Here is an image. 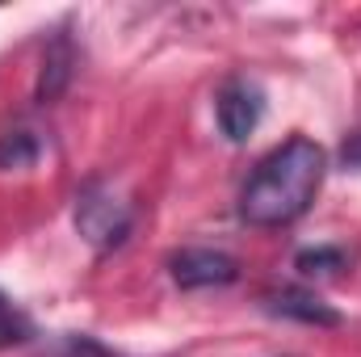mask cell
Listing matches in <instances>:
<instances>
[{"instance_id": "cell-4", "label": "cell", "mask_w": 361, "mask_h": 357, "mask_svg": "<svg viewBox=\"0 0 361 357\" xmlns=\"http://www.w3.org/2000/svg\"><path fill=\"white\" fill-rule=\"evenodd\" d=\"M169 277L180 290H214L240 282V261L219 248H180L169 257Z\"/></svg>"}, {"instance_id": "cell-5", "label": "cell", "mask_w": 361, "mask_h": 357, "mask_svg": "<svg viewBox=\"0 0 361 357\" xmlns=\"http://www.w3.org/2000/svg\"><path fill=\"white\" fill-rule=\"evenodd\" d=\"M261 311L273 320H294V324H307V328H341V311L332 303H324L315 290H302V286H281L261 298Z\"/></svg>"}, {"instance_id": "cell-12", "label": "cell", "mask_w": 361, "mask_h": 357, "mask_svg": "<svg viewBox=\"0 0 361 357\" xmlns=\"http://www.w3.org/2000/svg\"><path fill=\"white\" fill-rule=\"evenodd\" d=\"M0 307H8V298H4V294H0Z\"/></svg>"}, {"instance_id": "cell-1", "label": "cell", "mask_w": 361, "mask_h": 357, "mask_svg": "<svg viewBox=\"0 0 361 357\" xmlns=\"http://www.w3.org/2000/svg\"><path fill=\"white\" fill-rule=\"evenodd\" d=\"M324 173H328V152L315 139L294 135V139L277 143L248 173L235 210L248 227H286L311 210V202L324 185Z\"/></svg>"}, {"instance_id": "cell-6", "label": "cell", "mask_w": 361, "mask_h": 357, "mask_svg": "<svg viewBox=\"0 0 361 357\" xmlns=\"http://www.w3.org/2000/svg\"><path fill=\"white\" fill-rule=\"evenodd\" d=\"M76 76V42L68 30H59L51 42H47V55H42V68H38V85H34V101L38 105H55L68 85Z\"/></svg>"}, {"instance_id": "cell-8", "label": "cell", "mask_w": 361, "mask_h": 357, "mask_svg": "<svg viewBox=\"0 0 361 357\" xmlns=\"http://www.w3.org/2000/svg\"><path fill=\"white\" fill-rule=\"evenodd\" d=\"M294 269L302 277H328V273H341L349 269V253L341 244H315V248H298L294 253Z\"/></svg>"}, {"instance_id": "cell-7", "label": "cell", "mask_w": 361, "mask_h": 357, "mask_svg": "<svg viewBox=\"0 0 361 357\" xmlns=\"http://www.w3.org/2000/svg\"><path fill=\"white\" fill-rule=\"evenodd\" d=\"M42 156V143L34 131L17 126V131H4L0 135V173H21V169H34Z\"/></svg>"}, {"instance_id": "cell-2", "label": "cell", "mask_w": 361, "mask_h": 357, "mask_svg": "<svg viewBox=\"0 0 361 357\" xmlns=\"http://www.w3.org/2000/svg\"><path fill=\"white\" fill-rule=\"evenodd\" d=\"M130 227H135V210L114 198L109 185L89 181L80 193H76V231L89 240L97 253H114L130 240Z\"/></svg>"}, {"instance_id": "cell-9", "label": "cell", "mask_w": 361, "mask_h": 357, "mask_svg": "<svg viewBox=\"0 0 361 357\" xmlns=\"http://www.w3.org/2000/svg\"><path fill=\"white\" fill-rule=\"evenodd\" d=\"M34 341V324L25 315H17L13 307H0V349H17Z\"/></svg>"}, {"instance_id": "cell-11", "label": "cell", "mask_w": 361, "mask_h": 357, "mask_svg": "<svg viewBox=\"0 0 361 357\" xmlns=\"http://www.w3.org/2000/svg\"><path fill=\"white\" fill-rule=\"evenodd\" d=\"M341 169L345 173H361V131H353L341 147Z\"/></svg>"}, {"instance_id": "cell-3", "label": "cell", "mask_w": 361, "mask_h": 357, "mask_svg": "<svg viewBox=\"0 0 361 357\" xmlns=\"http://www.w3.org/2000/svg\"><path fill=\"white\" fill-rule=\"evenodd\" d=\"M261 118H265V89L257 80L235 76V80H227L219 89V97H214V122H219L227 143H244L261 126Z\"/></svg>"}, {"instance_id": "cell-10", "label": "cell", "mask_w": 361, "mask_h": 357, "mask_svg": "<svg viewBox=\"0 0 361 357\" xmlns=\"http://www.w3.org/2000/svg\"><path fill=\"white\" fill-rule=\"evenodd\" d=\"M51 357H114V353H109L97 337H89V332H68V337L55 341Z\"/></svg>"}]
</instances>
